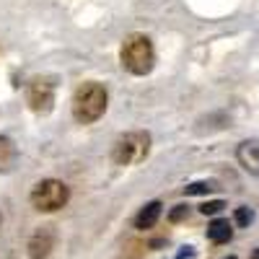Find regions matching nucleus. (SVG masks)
<instances>
[{
  "instance_id": "ddd939ff",
  "label": "nucleus",
  "mask_w": 259,
  "mask_h": 259,
  "mask_svg": "<svg viewBox=\"0 0 259 259\" xmlns=\"http://www.w3.org/2000/svg\"><path fill=\"white\" fill-rule=\"evenodd\" d=\"M189 218V205H177L174 210L168 212V221L171 223H182V221H187Z\"/></svg>"
},
{
  "instance_id": "2eb2a0df",
  "label": "nucleus",
  "mask_w": 259,
  "mask_h": 259,
  "mask_svg": "<svg viewBox=\"0 0 259 259\" xmlns=\"http://www.w3.org/2000/svg\"><path fill=\"white\" fill-rule=\"evenodd\" d=\"M192 256H194V249H192V246H187L184 251H179V256H177V259H192Z\"/></svg>"
},
{
  "instance_id": "7ed1b4c3",
  "label": "nucleus",
  "mask_w": 259,
  "mask_h": 259,
  "mask_svg": "<svg viewBox=\"0 0 259 259\" xmlns=\"http://www.w3.org/2000/svg\"><path fill=\"white\" fill-rule=\"evenodd\" d=\"M29 200H31L34 210H39V212H55V210L68 205L70 189L60 179H41L39 184H34Z\"/></svg>"
},
{
  "instance_id": "423d86ee",
  "label": "nucleus",
  "mask_w": 259,
  "mask_h": 259,
  "mask_svg": "<svg viewBox=\"0 0 259 259\" xmlns=\"http://www.w3.org/2000/svg\"><path fill=\"white\" fill-rule=\"evenodd\" d=\"M29 259H47L55 249V231L52 226H41L31 239H29Z\"/></svg>"
},
{
  "instance_id": "f3484780",
  "label": "nucleus",
  "mask_w": 259,
  "mask_h": 259,
  "mask_svg": "<svg viewBox=\"0 0 259 259\" xmlns=\"http://www.w3.org/2000/svg\"><path fill=\"white\" fill-rule=\"evenodd\" d=\"M223 259H239V256H233V254H231V256H223Z\"/></svg>"
},
{
  "instance_id": "9d476101",
  "label": "nucleus",
  "mask_w": 259,
  "mask_h": 259,
  "mask_svg": "<svg viewBox=\"0 0 259 259\" xmlns=\"http://www.w3.org/2000/svg\"><path fill=\"white\" fill-rule=\"evenodd\" d=\"M16 158H18V150H16L13 140L6 138V135H0V174L11 171L13 163H16Z\"/></svg>"
},
{
  "instance_id": "f257e3e1",
  "label": "nucleus",
  "mask_w": 259,
  "mask_h": 259,
  "mask_svg": "<svg viewBox=\"0 0 259 259\" xmlns=\"http://www.w3.org/2000/svg\"><path fill=\"white\" fill-rule=\"evenodd\" d=\"M106 106H109V94L99 80L80 83L73 94V117L80 124H94L96 119H101Z\"/></svg>"
},
{
  "instance_id": "dca6fc26",
  "label": "nucleus",
  "mask_w": 259,
  "mask_h": 259,
  "mask_svg": "<svg viewBox=\"0 0 259 259\" xmlns=\"http://www.w3.org/2000/svg\"><path fill=\"white\" fill-rule=\"evenodd\" d=\"M249 259H259V246H256V249H254V251L249 254Z\"/></svg>"
},
{
  "instance_id": "1a4fd4ad",
  "label": "nucleus",
  "mask_w": 259,
  "mask_h": 259,
  "mask_svg": "<svg viewBox=\"0 0 259 259\" xmlns=\"http://www.w3.org/2000/svg\"><path fill=\"white\" fill-rule=\"evenodd\" d=\"M207 239L212 244H228L233 239V228L226 218H215L207 223Z\"/></svg>"
},
{
  "instance_id": "9b49d317",
  "label": "nucleus",
  "mask_w": 259,
  "mask_h": 259,
  "mask_svg": "<svg viewBox=\"0 0 259 259\" xmlns=\"http://www.w3.org/2000/svg\"><path fill=\"white\" fill-rule=\"evenodd\" d=\"M233 221H236V226L249 228V226L254 223V210H251V207H246V205L236 207V212H233Z\"/></svg>"
},
{
  "instance_id": "a211bd4d",
  "label": "nucleus",
  "mask_w": 259,
  "mask_h": 259,
  "mask_svg": "<svg viewBox=\"0 0 259 259\" xmlns=\"http://www.w3.org/2000/svg\"><path fill=\"white\" fill-rule=\"evenodd\" d=\"M0 223H3V212H0Z\"/></svg>"
},
{
  "instance_id": "39448f33",
  "label": "nucleus",
  "mask_w": 259,
  "mask_h": 259,
  "mask_svg": "<svg viewBox=\"0 0 259 259\" xmlns=\"http://www.w3.org/2000/svg\"><path fill=\"white\" fill-rule=\"evenodd\" d=\"M26 101L31 106V112H36V114L52 112L55 80L52 78H34V80H29V85H26Z\"/></svg>"
},
{
  "instance_id": "20e7f679",
  "label": "nucleus",
  "mask_w": 259,
  "mask_h": 259,
  "mask_svg": "<svg viewBox=\"0 0 259 259\" xmlns=\"http://www.w3.org/2000/svg\"><path fill=\"white\" fill-rule=\"evenodd\" d=\"M150 153V135L148 133H127L122 138H117L114 148H112V161L117 166H133L145 161Z\"/></svg>"
},
{
  "instance_id": "4468645a",
  "label": "nucleus",
  "mask_w": 259,
  "mask_h": 259,
  "mask_svg": "<svg viewBox=\"0 0 259 259\" xmlns=\"http://www.w3.org/2000/svg\"><path fill=\"white\" fill-rule=\"evenodd\" d=\"M223 207H226V202H223V200H210V202L200 205V212H202V215H218Z\"/></svg>"
},
{
  "instance_id": "6e6552de",
  "label": "nucleus",
  "mask_w": 259,
  "mask_h": 259,
  "mask_svg": "<svg viewBox=\"0 0 259 259\" xmlns=\"http://www.w3.org/2000/svg\"><path fill=\"white\" fill-rule=\"evenodd\" d=\"M161 210H163V205H161L158 200H153V202H148L145 207H140V212L135 215V228H138V231L153 228V226L158 223V218H161Z\"/></svg>"
},
{
  "instance_id": "f03ea898",
  "label": "nucleus",
  "mask_w": 259,
  "mask_h": 259,
  "mask_svg": "<svg viewBox=\"0 0 259 259\" xmlns=\"http://www.w3.org/2000/svg\"><path fill=\"white\" fill-rule=\"evenodd\" d=\"M119 62L127 73L133 75H148L153 70V62H156V50H153V41L145 34H130L122 41V50H119Z\"/></svg>"
},
{
  "instance_id": "0eeeda50",
  "label": "nucleus",
  "mask_w": 259,
  "mask_h": 259,
  "mask_svg": "<svg viewBox=\"0 0 259 259\" xmlns=\"http://www.w3.org/2000/svg\"><path fill=\"white\" fill-rule=\"evenodd\" d=\"M236 161L251 177H259V140H244L236 148Z\"/></svg>"
},
{
  "instance_id": "f8f14e48",
  "label": "nucleus",
  "mask_w": 259,
  "mask_h": 259,
  "mask_svg": "<svg viewBox=\"0 0 259 259\" xmlns=\"http://www.w3.org/2000/svg\"><path fill=\"white\" fill-rule=\"evenodd\" d=\"M212 189H218L215 182H192V184L184 187V194H207Z\"/></svg>"
}]
</instances>
